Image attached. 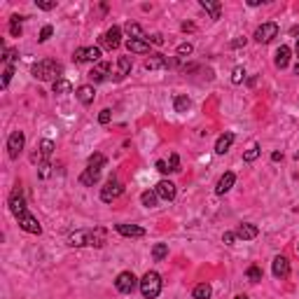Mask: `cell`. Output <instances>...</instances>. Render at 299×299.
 I'll return each mask as SVG.
<instances>
[{
    "label": "cell",
    "instance_id": "cell-46",
    "mask_svg": "<svg viewBox=\"0 0 299 299\" xmlns=\"http://www.w3.org/2000/svg\"><path fill=\"white\" fill-rule=\"evenodd\" d=\"M150 40H152V42H155V45H164V37L159 35V33H155V35L150 37Z\"/></svg>",
    "mask_w": 299,
    "mask_h": 299
},
{
    "label": "cell",
    "instance_id": "cell-48",
    "mask_svg": "<svg viewBox=\"0 0 299 299\" xmlns=\"http://www.w3.org/2000/svg\"><path fill=\"white\" fill-rule=\"evenodd\" d=\"M271 159H274V161H281V159H283V155H281V152H274V155H271Z\"/></svg>",
    "mask_w": 299,
    "mask_h": 299
},
{
    "label": "cell",
    "instance_id": "cell-41",
    "mask_svg": "<svg viewBox=\"0 0 299 299\" xmlns=\"http://www.w3.org/2000/svg\"><path fill=\"white\" fill-rule=\"evenodd\" d=\"M236 239H239V236H236V231H225V236H222V241H225L227 246H234V241Z\"/></svg>",
    "mask_w": 299,
    "mask_h": 299
},
{
    "label": "cell",
    "instance_id": "cell-44",
    "mask_svg": "<svg viewBox=\"0 0 299 299\" xmlns=\"http://www.w3.org/2000/svg\"><path fill=\"white\" fill-rule=\"evenodd\" d=\"M49 161H42V164H40V178H47L49 176Z\"/></svg>",
    "mask_w": 299,
    "mask_h": 299
},
{
    "label": "cell",
    "instance_id": "cell-35",
    "mask_svg": "<svg viewBox=\"0 0 299 299\" xmlns=\"http://www.w3.org/2000/svg\"><path fill=\"white\" fill-rule=\"evenodd\" d=\"M257 157H260V145H252L250 150H248V152L243 155V159H246V161H255Z\"/></svg>",
    "mask_w": 299,
    "mask_h": 299
},
{
    "label": "cell",
    "instance_id": "cell-1",
    "mask_svg": "<svg viewBox=\"0 0 299 299\" xmlns=\"http://www.w3.org/2000/svg\"><path fill=\"white\" fill-rule=\"evenodd\" d=\"M10 211H12V215L19 220V227L28 231V234H42V227H40V222H37V217H33L28 213V208H26V201H24V192L21 187L17 185L10 194Z\"/></svg>",
    "mask_w": 299,
    "mask_h": 299
},
{
    "label": "cell",
    "instance_id": "cell-7",
    "mask_svg": "<svg viewBox=\"0 0 299 299\" xmlns=\"http://www.w3.org/2000/svg\"><path fill=\"white\" fill-rule=\"evenodd\" d=\"M101 45L108 49V52H112V49H117L122 45V28L120 26H112V28H108L106 33H103V37H101Z\"/></svg>",
    "mask_w": 299,
    "mask_h": 299
},
{
    "label": "cell",
    "instance_id": "cell-10",
    "mask_svg": "<svg viewBox=\"0 0 299 299\" xmlns=\"http://www.w3.org/2000/svg\"><path fill=\"white\" fill-rule=\"evenodd\" d=\"M24 145H26V136L21 131H14L12 136L7 138V152H10V157H12V159H19Z\"/></svg>",
    "mask_w": 299,
    "mask_h": 299
},
{
    "label": "cell",
    "instance_id": "cell-12",
    "mask_svg": "<svg viewBox=\"0 0 299 299\" xmlns=\"http://www.w3.org/2000/svg\"><path fill=\"white\" fill-rule=\"evenodd\" d=\"M271 271H274L276 278H287V276H290V262H287V257H283V255L274 257V266H271Z\"/></svg>",
    "mask_w": 299,
    "mask_h": 299
},
{
    "label": "cell",
    "instance_id": "cell-16",
    "mask_svg": "<svg viewBox=\"0 0 299 299\" xmlns=\"http://www.w3.org/2000/svg\"><path fill=\"white\" fill-rule=\"evenodd\" d=\"M98 178H101V168L87 166V171L80 176V182H82V185H87V187H94V182H98Z\"/></svg>",
    "mask_w": 299,
    "mask_h": 299
},
{
    "label": "cell",
    "instance_id": "cell-14",
    "mask_svg": "<svg viewBox=\"0 0 299 299\" xmlns=\"http://www.w3.org/2000/svg\"><path fill=\"white\" fill-rule=\"evenodd\" d=\"M108 72H110V63L108 61H101V63H96L94 68H91L89 77H91L94 82H103V80L108 77Z\"/></svg>",
    "mask_w": 299,
    "mask_h": 299
},
{
    "label": "cell",
    "instance_id": "cell-3",
    "mask_svg": "<svg viewBox=\"0 0 299 299\" xmlns=\"http://www.w3.org/2000/svg\"><path fill=\"white\" fill-rule=\"evenodd\" d=\"M31 72H33V77L35 80H40V82H56V80H61V63H56V61L52 59H42L37 61L35 66L31 68Z\"/></svg>",
    "mask_w": 299,
    "mask_h": 299
},
{
    "label": "cell",
    "instance_id": "cell-19",
    "mask_svg": "<svg viewBox=\"0 0 299 299\" xmlns=\"http://www.w3.org/2000/svg\"><path fill=\"white\" fill-rule=\"evenodd\" d=\"M260 234V229L255 227V225H248V222H243V225H239V229H236V236L239 239H243V241H250V239H255Z\"/></svg>",
    "mask_w": 299,
    "mask_h": 299
},
{
    "label": "cell",
    "instance_id": "cell-30",
    "mask_svg": "<svg viewBox=\"0 0 299 299\" xmlns=\"http://www.w3.org/2000/svg\"><path fill=\"white\" fill-rule=\"evenodd\" d=\"M166 255H168V246H166V243H157L155 248H152V257H155V262H161Z\"/></svg>",
    "mask_w": 299,
    "mask_h": 299
},
{
    "label": "cell",
    "instance_id": "cell-9",
    "mask_svg": "<svg viewBox=\"0 0 299 299\" xmlns=\"http://www.w3.org/2000/svg\"><path fill=\"white\" fill-rule=\"evenodd\" d=\"M278 35V26L274 21H269V24H262L257 31H255V40L260 42V45H266V42H271L274 37Z\"/></svg>",
    "mask_w": 299,
    "mask_h": 299
},
{
    "label": "cell",
    "instance_id": "cell-50",
    "mask_svg": "<svg viewBox=\"0 0 299 299\" xmlns=\"http://www.w3.org/2000/svg\"><path fill=\"white\" fill-rule=\"evenodd\" d=\"M236 299H248V297H246V295H239V297H236Z\"/></svg>",
    "mask_w": 299,
    "mask_h": 299
},
{
    "label": "cell",
    "instance_id": "cell-53",
    "mask_svg": "<svg viewBox=\"0 0 299 299\" xmlns=\"http://www.w3.org/2000/svg\"><path fill=\"white\" fill-rule=\"evenodd\" d=\"M297 252H299V243H297Z\"/></svg>",
    "mask_w": 299,
    "mask_h": 299
},
{
    "label": "cell",
    "instance_id": "cell-47",
    "mask_svg": "<svg viewBox=\"0 0 299 299\" xmlns=\"http://www.w3.org/2000/svg\"><path fill=\"white\" fill-rule=\"evenodd\" d=\"M241 45H246V37H243V40H234V42H231V47H234V49L241 47Z\"/></svg>",
    "mask_w": 299,
    "mask_h": 299
},
{
    "label": "cell",
    "instance_id": "cell-42",
    "mask_svg": "<svg viewBox=\"0 0 299 299\" xmlns=\"http://www.w3.org/2000/svg\"><path fill=\"white\" fill-rule=\"evenodd\" d=\"M110 117H112V112L106 108V110H101V115H98V122H101V124H108Z\"/></svg>",
    "mask_w": 299,
    "mask_h": 299
},
{
    "label": "cell",
    "instance_id": "cell-15",
    "mask_svg": "<svg viewBox=\"0 0 299 299\" xmlns=\"http://www.w3.org/2000/svg\"><path fill=\"white\" fill-rule=\"evenodd\" d=\"M274 63H276V68H287V63H290V47L287 45H281V47L276 49Z\"/></svg>",
    "mask_w": 299,
    "mask_h": 299
},
{
    "label": "cell",
    "instance_id": "cell-36",
    "mask_svg": "<svg viewBox=\"0 0 299 299\" xmlns=\"http://www.w3.org/2000/svg\"><path fill=\"white\" fill-rule=\"evenodd\" d=\"M243 77H246V70H243V68H234V72H231V82L234 84H241L243 82Z\"/></svg>",
    "mask_w": 299,
    "mask_h": 299
},
{
    "label": "cell",
    "instance_id": "cell-40",
    "mask_svg": "<svg viewBox=\"0 0 299 299\" xmlns=\"http://www.w3.org/2000/svg\"><path fill=\"white\" fill-rule=\"evenodd\" d=\"M12 75H14V66H7V68H5V72H2V87H7V84H10Z\"/></svg>",
    "mask_w": 299,
    "mask_h": 299
},
{
    "label": "cell",
    "instance_id": "cell-5",
    "mask_svg": "<svg viewBox=\"0 0 299 299\" xmlns=\"http://www.w3.org/2000/svg\"><path fill=\"white\" fill-rule=\"evenodd\" d=\"M72 59L77 63H101V47H80L75 49Z\"/></svg>",
    "mask_w": 299,
    "mask_h": 299
},
{
    "label": "cell",
    "instance_id": "cell-20",
    "mask_svg": "<svg viewBox=\"0 0 299 299\" xmlns=\"http://www.w3.org/2000/svg\"><path fill=\"white\" fill-rule=\"evenodd\" d=\"M234 182H236V176H234V173H225L222 178L217 180L215 192H217V194H225V192H229L231 187H234Z\"/></svg>",
    "mask_w": 299,
    "mask_h": 299
},
{
    "label": "cell",
    "instance_id": "cell-17",
    "mask_svg": "<svg viewBox=\"0 0 299 299\" xmlns=\"http://www.w3.org/2000/svg\"><path fill=\"white\" fill-rule=\"evenodd\" d=\"M126 49L131 52V54H150V42H145V40H126Z\"/></svg>",
    "mask_w": 299,
    "mask_h": 299
},
{
    "label": "cell",
    "instance_id": "cell-52",
    "mask_svg": "<svg viewBox=\"0 0 299 299\" xmlns=\"http://www.w3.org/2000/svg\"><path fill=\"white\" fill-rule=\"evenodd\" d=\"M297 56H299V37H297Z\"/></svg>",
    "mask_w": 299,
    "mask_h": 299
},
{
    "label": "cell",
    "instance_id": "cell-25",
    "mask_svg": "<svg viewBox=\"0 0 299 299\" xmlns=\"http://www.w3.org/2000/svg\"><path fill=\"white\" fill-rule=\"evenodd\" d=\"M126 33L131 35V40H145V42L150 40V37L145 35V31H143V28H141L138 24H131V21L126 24Z\"/></svg>",
    "mask_w": 299,
    "mask_h": 299
},
{
    "label": "cell",
    "instance_id": "cell-24",
    "mask_svg": "<svg viewBox=\"0 0 299 299\" xmlns=\"http://www.w3.org/2000/svg\"><path fill=\"white\" fill-rule=\"evenodd\" d=\"M129 72H131V59L129 56H120V61H117V80H124Z\"/></svg>",
    "mask_w": 299,
    "mask_h": 299
},
{
    "label": "cell",
    "instance_id": "cell-32",
    "mask_svg": "<svg viewBox=\"0 0 299 299\" xmlns=\"http://www.w3.org/2000/svg\"><path fill=\"white\" fill-rule=\"evenodd\" d=\"M10 33H12L14 37L21 35V17H19V14H14L12 19H10Z\"/></svg>",
    "mask_w": 299,
    "mask_h": 299
},
{
    "label": "cell",
    "instance_id": "cell-54",
    "mask_svg": "<svg viewBox=\"0 0 299 299\" xmlns=\"http://www.w3.org/2000/svg\"><path fill=\"white\" fill-rule=\"evenodd\" d=\"M297 159H299V152H297Z\"/></svg>",
    "mask_w": 299,
    "mask_h": 299
},
{
    "label": "cell",
    "instance_id": "cell-28",
    "mask_svg": "<svg viewBox=\"0 0 299 299\" xmlns=\"http://www.w3.org/2000/svg\"><path fill=\"white\" fill-rule=\"evenodd\" d=\"M211 295H213V290H211L208 283H201V285L194 287V299H208Z\"/></svg>",
    "mask_w": 299,
    "mask_h": 299
},
{
    "label": "cell",
    "instance_id": "cell-11",
    "mask_svg": "<svg viewBox=\"0 0 299 299\" xmlns=\"http://www.w3.org/2000/svg\"><path fill=\"white\" fill-rule=\"evenodd\" d=\"M157 196L161 199V201H173L176 199V185L171 182V180H161V182H157Z\"/></svg>",
    "mask_w": 299,
    "mask_h": 299
},
{
    "label": "cell",
    "instance_id": "cell-37",
    "mask_svg": "<svg viewBox=\"0 0 299 299\" xmlns=\"http://www.w3.org/2000/svg\"><path fill=\"white\" fill-rule=\"evenodd\" d=\"M192 52H194V47H192L190 42H182V45L178 47V56H182V59H185V56H190Z\"/></svg>",
    "mask_w": 299,
    "mask_h": 299
},
{
    "label": "cell",
    "instance_id": "cell-43",
    "mask_svg": "<svg viewBox=\"0 0 299 299\" xmlns=\"http://www.w3.org/2000/svg\"><path fill=\"white\" fill-rule=\"evenodd\" d=\"M37 7H40V10H54V7H56V2H49V0H37Z\"/></svg>",
    "mask_w": 299,
    "mask_h": 299
},
{
    "label": "cell",
    "instance_id": "cell-27",
    "mask_svg": "<svg viewBox=\"0 0 299 299\" xmlns=\"http://www.w3.org/2000/svg\"><path fill=\"white\" fill-rule=\"evenodd\" d=\"M52 152H54V143L45 138V141L40 143V159H42V161H49V157H52Z\"/></svg>",
    "mask_w": 299,
    "mask_h": 299
},
{
    "label": "cell",
    "instance_id": "cell-31",
    "mask_svg": "<svg viewBox=\"0 0 299 299\" xmlns=\"http://www.w3.org/2000/svg\"><path fill=\"white\" fill-rule=\"evenodd\" d=\"M52 89H54V94H70V82L68 80H56V82L52 84Z\"/></svg>",
    "mask_w": 299,
    "mask_h": 299
},
{
    "label": "cell",
    "instance_id": "cell-33",
    "mask_svg": "<svg viewBox=\"0 0 299 299\" xmlns=\"http://www.w3.org/2000/svg\"><path fill=\"white\" fill-rule=\"evenodd\" d=\"M89 166H91V168H103V166H106V157L101 155V152L91 155V157H89Z\"/></svg>",
    "mask_w": 299,
    "mask_h": 299
},
{
    "label": "cell",
    "instance_id": "cell-2",
    "mask_svg": "<svg viewBox=\"0 0 299 299\" xmlns=\"http://www.w3.org/2000/svg\"><path fill=\"white\" fill-rule=\"evenodd\" d=\"M68 243L75 248H82V246H106V229L96 227V229H82V231H72L68 236Z\"/></svg>",
    "mask_w": 299,
    "mask_h": 299
},
{
    "label": "cell",
    "instance_id": "cell-29",
    "mask_svg": "<svg viewBox=\"0 0 299 299\" xmlns=\"http://www.w3.org/2000/svg\"><path fill=\"white\" fill-rule=\"evenodd\" d=\"M173 106H176V112H187L192 106V101L187 96H176V101H173Z\"/></svg>",
    "mask_w": 299,
    "mask_h": 299
},
{
    "label": "cell",
    "instance_id": "cell-49",
    "mask_svg": "<svg viewBox=\"0 0 299 299\" xmlns=\"http://www.w3.org/2000/svg\"><path fill=\"white\" fill-rule=\"evenodd\" d=\"M182 31H194V24H182Z\"/></svg>",
    "mask_w": 299,
    "mask_h": 299
},
{
    "label": "cell",
    "instance_id": "cell-13",
    "mask_svg": "<svg viewBox=\"0 0 299 299\" xmlns=\"http://www.w3.org/2000/svg\"><path fill=\"white\" fill-rule=\"evenodd\" d=\"M115 229H117V234L129 236V239H141V236H145V229L138 227V225H115Z\"/></svg>",
    "mask_w": 299,
    "mask_h": 299
},
{
    "label": "cell",
    "instance_id": "cell-8",
    "mask_svg": "<svg viewBox=\"0 0 299 299\" xmlns=\"http://www.w3.org/2000/svg\"><path fill=\"white\" fill-rule=\"evenodd\" d=\"M136 285H138V281H136V276H133L131 271H122V274L117 276V281H115V287H117L120 292H124V295H131L133 290H136Z\"/></svg>",
    "mask_w": 299,
    "mask_h": 299
},
{
    "label": "cell",
    "instance_id": "cell-21",
    "mask_svg": "<svg viewBox=\"0 0 299 299\" xmlns=\"http://www.w3.org/2000/svg\"><path fill=\"white\" fill-rule=\"evenodd\" d=\"M231 145H234V133H222L215 143V152L217 155H225V152H229Z\"/></svg>",
    "mask_w": 299,
    "mask_h": 299
},
{
    "label": "cell",
    "instance_id": "cell-51",
    "mask_svg": "<svg viewBox=\"0 0 299 299\" xmlns=\"http://www.w3.org/2000/svg\"><path fill=\"white\" fill-rule=\"evenodd\" d=\"M295 72H297V75H299V63H297V66H295Z\"/></svg>",
    "mask_w": 299,
    "mask_h": 299
},
{
    "label": "cell",
    "instance_id": "cell-22",
    "mask_svg": "<svg viewBox=\"0 0 299 299\" xmlns=\"http://www.w3.org/2000/svg\"><path fill=\"white\" fill-rule=\"evenodd\" d=\"M199 5L211 14V19H220V14H222V5H220V2H213V0H199Z\"/></svg>",
    "mask_w": 299,
    "mask_h": 299
},
{
    "label": "cell",
    "instance_id": "cell-45",
    "mask_svg": "<svg viewBox=\"0 0 299 299\" xmlns=\"http://www.w3.org/2000/svg\"><path fill=\"white\" fill-rule=\"evenodd\" d=\"M157 171H159V173H168V164L159 159V161H157Z\"/></svg>",
    "mask_w": 299,
    "mask_h": 299
},
{
    "label": "cell",
    "instance_id": "cell-38",
    "mask_svg": "<svg viewBox=\"0 0 299 299\" xmlns=\"http://www.w3.org/2000/svg\"><path fill=\"white\" fill-rule=\"evenodd\" d=\"M178 166H180V157L173 152V155H171V159H168V171H173V173H176V171H180Z\"/></svg>",
    "mask_w": 299,
    "mask_h": 299
},
{
    "label": "cell",
    "instance_id": "cell-34",
    "mask_svg": "<svg viewBox=\"0 0 299 299\" xmlns=\"http://www.w3.org/2000/svg\"><path fill=\"white\" fill-rule=\"evenodd\" d=\"M248 278H250L252 283H260V281H262V269H260V266H250V269H248Z\"/></svg>",
    "mask_w": 299,
    "mask_h": 299
},
{
    "label": "cell",
    "instance_id": "cell-39",
    "mask_svg": "<svg viewBox=\"0 0 299 299\" xmlns=\"http://www.w3.org/2000/svg\"><path fill=\"white\" fill-rule=\"evenodd\" d=\"M52 33H54V28H52V26H45V28L40 31V37H37V40H40V42H47L49 37H52Z\"/></svg>",
    "mask_w": 299,
    "mask_h": 299
},
{
    "label": "cell",
    "instance_id": "cell-18",
    "mask_svg": "<svg viewBox=\"0 0 299 299\" xmlns=\"http://www.w3.org/2000/svg\"><path fill=\"white\" fill-rule=\"evenodd\" d=\"M75 96L80 98L82 106H89V103H94V87H91V84H82V87L75 91Z\"/></svg>",
    "mask_w": 299,
    "mask_h": 299
},
{
    "label": "cell",
    "instance_id": "cell-26",
    "mask_svg": "<svg viewBox=\"0 0 299 299\" xmlns=\"http://www.w3.org/2000/svg\"><path fill=\"white\" fill-rule=\"evenodd\" d=\"M141 201H143V206H147V208H155L157 201H159V196H157L155 190H147L141 194Z\"/></svg>",
    "mask_w": 299,
    "mask_h": 299
},
{
    "label": "cell",
    "instance_id": "cell-23",
    "mask_svg": "<svg viewBox=\"0 0 299 299\" xmlns=\"http://www.w3.org/2000/svg\"><path fill=\"white\" fill-rule=\"evenodd\" d=\"M168 61L161 56V54H155V56H150V59L145 61V68L147 70H159V68H166Z\"/></svg>",
    "mask_w": 299,
    "mask_h": 299
},
{
    "label": "cell",
    "instance_id": "cell-6",
    "mask_svg": "<svg viewBox=\"0 0 299 299\" xmlns=\"http://www.w3.org/2000/svg\"><path fill=\"white\" fill-rule=\"evenodd\" d=\"M122 192H124V185H122L117 178H110L108 182H106V187L101 190V199H103L106 204H110V201H115V199L120 196Z\"/></svg>",
    "mask_w": 299,
    "mask_h": 299
},
{
    "label": "cell",
    "instance_id": "cell-4",
    "mask_svg": "<svg viewBox=\"0 0 299 299\" xmlns=\"http://www.w3.org/2000/svg\"><path fill=\"white\" fill-rule=\"evenodd\" d=\"M141 292H143L145 299H157L161 292V276L157 271H147L141 281Z\"/></svg>",
    "mask_w": 299,
    "mask_h": 299
}]
</instances>
